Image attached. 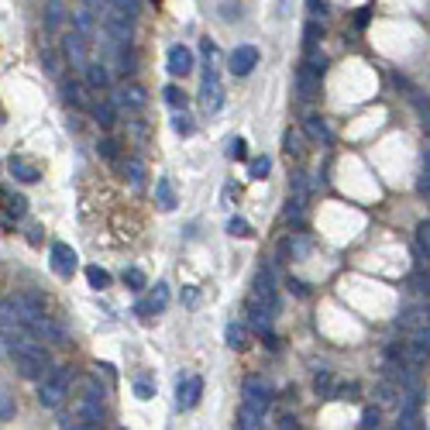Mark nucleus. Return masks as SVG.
<instances>
[{
	"label": "nucleus",
	"mask_w": 430,
	"mask_h": 430,
	"mask_svg": "<svg viewBox=\"0 0 430 430\" xmlns=\"http://www.w3.org/2000/svg\"><path fill=\"white\" fill-rule=\"evenodd\" d=\"M396 427L403 430L424 427V392H403V399L396 406Z\"/></svg>",
	"instance_id": "obj_6"
},
{
	"label": "nucleus",
	"mask_w": 430,
	"mask_h": 430,
	"mask_svg": "<svg viewBox=\"0 0 430 430\" xmlns=\"http://www.w3.org/2000/svg\"><path fill=\"white\" fill-rule=\"evenodd\" d=\"M410 341H416V344H424L430 352V324H420V327H410V331H403Z\"/></svg>",
	"instance_id": "obj_43"
},
{
	"label": "nucleus",
	"mask_w": 430,
	"mask_h": 430,
	"mask_svg": "<svg viewBox=\"0 0 430 430\" xmlns=\"http://www.w3.org/2000/svg\"><path fill=\"white\" fill-rule=\"evenodd\" d=\"M86 279H90L93 290H107V286H111V272L100 269V265H86Z\"/></svg>",
	"instance_id": "obj_39"
},
{
	"label": "nucleus",
	"mask_w": 430,
	"mask_h": 430,
	"mask_svg": "<svg viewBox=\"0 0 430 430\" xmlns=\"http://www.w3.org/2000/svg\"><path fill=\"white\" fill-rule=\"evenodd\" d=\"M0 352H4V334H0Z\"/></svg>",
	"instance_id": "obj_57"
},
{
	"label": "nucleus",
	"mask_w": 430,
	"mask_h": 430,
	"mask_svg": "<svg viewBox=\"0 0 430 430\" xmlns=\"http://www.w3.org/2000/svg\"><path fill=\"white\" fill-rule=\"evenodd\" d=\"M248 300L258 303V307H269V310H279V293H275V279H272V269H262L255 275L252 290H248Z\"/></svg>",
	"instance_id": "obj_7"
},
{
	"label": "nucleus",
	"mask_w": 430,
	"mask_h": 430,
	"mask_svg": "<svg viewBox=\"0 0 430 430\" xmlns=\"http://www.w3.org/2000/svg\"><path fill=\"white\" fill-rule=\"evenodd\" d=\"M399 399H403V389H399L392 379H382V382L375 386V403H379V406H399Z\"/></svg>",
	"instance_id": "obj_25"
},
{
	"label": "nucleus",
	"mask_w": 430,
	"mask_h": 430,
	"mask_svg": "<svg viewBox=\"0 0 430 430\" xmlns=\"http://www.w3.org/2000/svg\"><path fill=\"white\" fill-rule=\"evenodd\" d=\"M255 66H258V48L255 45H237L235 52H231V62H227V69L235 76H248Z\"/></svg>",
	"instance_id": "obj_15"
},
{
	"label": "nucleus",
	"mask_w": 430,
	"mask_h": 430,
	"mask_svg": "<svg viewBox=\"0 0 430 430\" xmlns=\"http://www.w3.org/2000/svg\"><path fill=\"white\" fill-rule=\"evenodd\" d=\"M200 48H203V56H207V59L214 62V56H217V45H214V41L203 39V41H200Z\"/></svg>",
	"instance_id": "obj_53"
},
{
	"label": "nucleus",
	"mask_w": 430,
	"mask_h": 430,
	"mask_svg": "<svg viewBox=\"0 0 430 430\" xmlns=\"http://www.w3.org/2000/svg\"><path fill=\"white\" fill-rule=\"evenodd\" d=\"M424 165H427V169H430V145H427V148H424Z\"/></svg>",
	"instance_id": "obj_55"
},
{
	"label": "nucleus",
	"mask_w": 430,
	"mask_h": 430,
	"mask_svg": "<svg viewBox=\"0 0 430 430\" xmlns=\"http://www.w3.org/2000/svg\"><path fill=\"white\" fill-rule=\"evenodd\" d=\"M100 424H103V389L97 386V379H83L76 399H73V410L62 416V427L93 430Z\"/></svg>",
	"instance_id": "obj_1"
},
{
	"label": "nucleus",
	"mask_w": 430,
	"mask_h": 430,
	"mask_svg": "<svg viewBox=\"0 0 430 430\" xmlns=\"http://www.w3.org/2000/svg\"><path fill=\"white\" fill-rule=\"evenodd\" d=\"M313 389H317V396H334V375H331V369H320V372H317V379H313Z\"/></svg>",
	"instance_id": "obj_40"
},
{
	"label": "nucleus",
	"mask_w": 430,
	"mask_h": 430,
	"mask_svg": "<svg viewBox=\"0 0 430 430\" xmlns=\"http://www.w3.org/2000/svg\"><path fill=\"white\" fill-rule=\"evenodd\" d=\"M90 86H83L79 79H62V100H66V107H73V111H83V107H90V93H86Z\"/></svg>",
	"instance_id": "obj_16"
},
{
	"label": "nucleus",
	"mask_w": 430,
	"mask_h": 430,
	"mask_svg": "<svg viewBox=\"0 0 430 430\" xmlns=\"http://www.w3.org/2000/svg\"><path fill=\"white\" fill-rule=\"evenodd\" d=\"M14 416V399L7 392H0V420H11Z\"/></svg>",
	"instance_id": "obj_50"
},
{
	"label": "nucleus",
	"mask_w": 430,
	"mask_h": 430,
	"mask_svg": "<svg viewBox=\"0 0 430 430\" xmlns=\"http://www.w3.org/2000/svg\"><path fill=\"white\" fill-rule=\"evenodd\" d=\"M173 131H176V135H183V138H190V135L196 131V128H193V118H190L186 111H176V118H173Z\"/></svg>",
	"instance_id": "obj_41"
},
{
	"label": "nucleus",
	"mask_w": 430,
	"mask_h": 430,
	"mask_svg": "<svg viewBox=\"0 0 430 430\" xmlns=\"http://www.w3.org/2000/svg\"><path fill=\"white\" fill-rule=\"evenodd\" d=\"M62 18H66V11H62V0H48V4H45V31H59V28H62Z\"/></svg>",
	"instance_id": "obj_33"
},
{
	"label": "nucleus",
	"mask_w": 430,
	"mask_h": 430,
	"mask_svg": "<svg viewBox=\"0 0 430 430\" xmlns=\"http://www.w3.org/2000/svg\"><path fill=\"white\" fill-rule=\"evenodd\" d=\"M41 66H45V73L48 76H62V56H59V48L56 45H41Z\"/></svg>",
	"instance_id": "obj_31"
},
{
	"label": "nucleus",
	"mask_w": 430,
	"mask_h": 430,
	"mask_svg": "<svg viewBox=\"0 0 430 430\" xmlns=\"http://www.w3.org/2000/svg\"><path fill=\"white\" fill-rule=\"evenodd\" d=\"M200 396H203V379H200V375L179 379V386H176V406L179 410H193L196 403H200Z\"/></svg>",
	"instance_id": "obj_13"
},
{
	"label": "nucleus",
	"mask_w": 430,
	"mask_h": 430,
	"mask_svg": "<svg viewBox=\"0 0 430 430\" xmlns=\"http://www.w3.org/2000/svg\"><path fill=\"white\" fill-rule=\"evenodd\" d=\"M227 235L248 237V235H252V224H248V220H241V217H231V220H227Z\"/></svg>",
	"instance_id": "obj_46"
},
{
	"label": "nucleus",
	"mask_w": 430,
	"mask_h": 430,
	"mask_svg": "<svg viewBox=\"0 0 430 430\" xmlns=\"http://www.w3.org/2000/svg\"><path fill=\"white\" fill-rule=\"evenodd\" d=\"M227 155H231V158H248V145H245L241 138H235V141H231V148H227Z\"/></svg>",
	"instance_id": "obj_51"
},
{
	"label": "nucleus",
	"mask_w": 430,
	"mask_h": 430,
	"mask_svg": "<svg viewBox=\"0 0 430 430\" xmlns=\"http://www.w3.org/2000/svg\"><path fill=\"white\" fill-rule=\"evenodd\" d=\"M107 11H118V14L135 21L138 14H141V0H103V14H107ZM103 14H100V18H103Z\"/></svg>",
	"instance_id": "obj_30"
},
{
	"label": "nucleus",
	"mask_w": 430,
	"mask_h": 430,
	"mask_svg": "<svg viewBox=\"0 0 430 430\" xmlns=\"http://www.w3.org/2000/svg\"><path fill=\"white\" fill-rule=\"evenodd\" d=\"M0 200H4V217H0V224H4V227H11L18 217H24V210H28V200H24L21 193H4Z\"/></svg>",
	"instance_id": "obj_21"
},
{
	"label": "nucleus",
	"mask_w": 430,
	"mask_h": 430,
	"mask_svg": "<svg viewBox=\"0 0 430 430\" xmlns=\"http://www.w3.org/2000/svg\"><path fill=\"white\" fill-rule=\"evenodd\" d=\"M413 103H416V111H420V118H424V128L430 131V103L420 93H413Z\"/></svg>",
	"instance_id": "obj_49"
},
{
	"label": "nucleus",
	"mask_w": 430,
	"mask_h": 430,
	"mask_svg": "<svg viewBox=\"0 0 430 430\" xmlns=\"http://www.w3.org/2000/svg\"><path fill=\"white\" fill-rule=\"evenodd\" d=\"M416 193L424 196V200H430V169H427V165L420 169V179H416Z\"/></svg>",
	"instance_id": "obj_48"
},
{
	"label": "nucleus",
	"mask_w": 430,
	"mask_h": 430,
	"mask_svg": "<svg viewBox=\"0 0 430 430\" xmlns=\"http://www.w3.org/2000/svg\"><path fill=\"white\" fill-rule=\"evenodd\" d=\"M7 348H11V358H14V365H18V372L24 379H41L45 372L52 369V354L31 331L7 341Z\"/></svg>",
	"instance_id": "obj_3"
},
{
	"label": "nucleus",
	"mask_w": 430,
	"mask_h": 430,
	"mask_svg": "<svg viewBox=\"0 0 430 430\" xmlns=\"http://www.w3.org/2000/svg\"><path fill=\"white\" fill-rule=\"evenodd\" d=\"M303 217H307V200H303V196H293V193H290V203H286V220H293V224H303Z\"/></svg>",
	"instance_id": "obj_34"
},
{
	"label": "nucleus",
	"mask_w": 430,
	"mask_h": 430,
	"mask_svg": "<svg viewBox=\"0 0 430 430\" xmlns=\"http://www.w3.org/2000/svg\"><path fill=\"white\" fill-rule=\"evenodd\" d=\"M313 245H310V237H303V235H286L282 241H279V258L282 262H293V258H303V255L310 252Z\"/></svg>",
	"instance_id": "obj_17"
},
{
	"label": "nucleus",
	"mask_w": 430,
	"mask_h": 430,
	"mask_svg": "<svg viewBox=\"0 0 430 430\" xmlns=\"http://www.w3.org/2000/svg\"><path fill=\"white\" fill-rule=\"evenodd\" d=\"M269 169H272V158L269 155H255L252 162H248V176L252 179H265L269 176Z\"/></svg>",
	"instance_id": "obj_38"
},
{
	"label": "nucleus",
	"mask_w": 430,
	"mask_h": 430,
	"mask_svg": "<svg viewBox=\"0 0 430 430\" xmlns=\"http://www.w3.org/2000/svg\"><path fill=\"white\" fill-rule=\"evenodd\" d=\"M354 392H358V386H341V389H337V396H341V399H354Z\"/></svg>",
	"instance_id": "obj_54"
},
{
	"label": "nucleus",
	"mask_w": 430,
	"mask_h": 430,
	"mask_svg": "<svg viewBox=\"0 0 430 430\" xmlns=\"http://www.w3.org/2000/svg\"><path fill=\"white\" fill-rule=\"evenodd\" d=\"M124 179H128V183H131V190H138V193H141V190H145V162H141V158H124Z\"/></svg>",
	"instance_id": "obj_29"
},
{
	"label": "nucleus",
	"mask_w": 430,
	"mask_h": 430,
	"mask_svg": "<svg viewBox=\"0 0 430 430\" xmlns=\"http://www.w3.org/2000/svg\"><path fill=\"white\" fill-rule=\"evenodd\" d=\"M135 392H138V399H152V396H155V389H152L145 379H138L135 382Z\"/></svg>",
	"instance_id": "obj_52"
},
{
	"label": "nucleus",
	"mask_w": 430,
	"mask_h": 430,
	"mask_svg": "<svg viewBox=\"0 0 430 430\" xmlns=\"http://www.w3.org/2000/svg\"><path fill=\"white\" fill-rule=\"evenodd\" d=\"M310 4V11H320V0H307Z\"/></svg>",
	"instance_id": "obj_56"
},
{
	"label": "nucleus",
	"mask_w": 430,
	"mask_h": 430,
	"mask_svg": "<svg viewBox=\"0 0 430 430\" xmlns=\"http://www.w3.org/2000/svg\"><path fill=\"white\" fill-rule=\"evenodd\" d=\"M165 103H169V107H183V111H186V93H183V90H179V86H165Z\"/></svg>",
	"instance_id": "obj_47"
},
{
	"label": "nucleus",
	"mask_w": 430,
	"mask_h": 430,
	"mask_svg": "<svg viewBox=\"0 0 430 430\" xmlns=\"http://www.w3.org/2000/svg\"><path fill=\"white\" fill-rule=\"evenodd\" d=\"M379 424H382V413H379V406H365V410H362V424H358V427L372 430V427H379Z\"/></svg>",
	"instance_id": "obj_44"
},
{
	"label": "nucleus",
	"mask_w": 430,
	"mask_h": 430,
	"mask_svg": "<svg viewBox=\"0 0 430 430\" xmlns=\"http://www.w3.org/2000/svg\"><path fill=\"white\" fill-rule=\"evenodd\" d=\"M114 103H118V107H128V111H141V107L148 103V93H145L138 83H124L118 90V97H114Z\"/></svg>",
	"instance_id": "obj_18"
},
{
	"label": "nucleus",
	"mask_w": 430,
	"mask_h": 430,
	"mask_svg": "<svg viewBox=\"0 0 430 430\" xmlns=\"http://www.w3.org/2000/svg\"><path fill=\"white\" fill-rule=\"evenodd\" d=\"M28 331L35 334L39 341L56 344V348H66V344H69V334H66V327H62V324H56L52 317H45V313H41L39 320H31V324H28Z\"/></svg>",
	"instance_id": "obj_10"
},
{
	"label": "nucleus",
	"mask_w": 430,
	"mask_h": 430,
	"mask_svg": "<svg viewBox=\"0 0 430 430\" xmlns=\"http://www.w3.org/2000/svg\"><path fill=\"white\" fill-rule=\"evenodd\" d=\"M7 169H11V176L21 179V183H39L41 173L35 162H28L24 155H11V162H7Z\"/></svg>",
	"instance_id": "obj_22"
},
{
	"label": "nucleus",
	"mask_w": 430,
	"mask_h": 430,
	"mask_svg": "<svg viewBox=\"0 0 430 430\" xmlns=\"http://www.w3.org/2000/svg\"><path fill=\"white\" fill-rule=\"evenodd\" d=\"M386 358H396V362L413 365V369H424V365L430 362V352L424 348V344H416V341H410V337L403 334V337L386 341Z\"/></svg>",
	"instance_id": "obj_5"
},
{
	"label": "nucleus",
	"mask_w": 430,
	"mask_h": 430,
	"mask_svg": "<svg viewBox=\"0 0 430 430\" xmlns=\"http://www.w3.org/2000/svg\"><path fill=\"white\" fill-rule=\"evenodd\" d=\"M320 39H324L320 24H317V21H310V24L303 28V48H307V52H317V45H320Z\"/></svg>",
	"instance_id": "obj_37"
},
{
	"label": "nucleus",
	"mask_w": 430,
	"mask_h": 430,
	"mask_svg": "<svg viewBox=\"0 0 430 430\" xmlns=\"http://www.w3.org/2000/svg\"><path fill=\"white\" fill-rule=\"evenodd\" d=\"M413 252H416L420 265H430V220H420L416 237H413Z\"/></svg>",
	"instance_id": "obj_24"
},
{
	"label": "nucleus",
	"mask_w": 430,
	"mask_h": 430,
	"mask_svg": "<svg viewBox=\"0 0 430 430\" xmlns=\"http://www.w3.org/2000/svg\"><path fill=\"white\" fill-rule=\"evenodd\" d=\"M155 203H158V210H162V214L176 210L179 196H176V183H173L169 176H162V179L155 183Z\"/></svg>",
	"instance_id": "obj_20"
},
{
	"label": "nucleus",
	"mask_w": 430,
	"mask_h": 430,
	"mask_svg": "<svg viewBox=\"0 0 430 430\" xmlns=\"http://www.w3.org/2000/svg\"><path fill=\"white\" fill-rule=\"evenodd\" d=\"M97 155L103 158V162H118V145H114L111 138H103V141H97Z\"/></svg>",
	"instance_id": "obj_45"
},
{
	"label": "nucleus",
	"mask_w": 430,
	"mask_h": 430,
	"mask_svg": "<svg viewBox=\"0 0 430 430\" xmlns=\"http://www.w3.org/2000/svg\"><path fill=\"white\" fill-rule=\"evenodd\" d=\"M227 344L241 352V348L248 344V327H245V324H227Z\"/></svg>",
	"instance_id": "obj_36"
},
{
	"label": "nucleus",
	"mask_w": 430,
	"mask_h": 430,
	"mask_svg": "<svg viewBox=\"0 0 430 430\" xmlns=\"http://www.w3.org/2000/svg\"><path fill=\"white\" fill-rule=\"evenodd\" d=\"M200 103H203L207 114H217L220 103H224V86H220V79H217L214 66H210V69L203 73V79H200Z\"/></svg>",
	"instance_id": "obj_9"
},
{
	"label": "nucleus",
	"mask_w": 430,
	"mask_h": 430,
	"mask_svg": "<svg viewBox=\"0 0 430 430\" xmlns=\"http://www.w3.org/2000/svg\"><path fill=\"white\" fill-rule=\"evenodd\" d=\"M90 107H93V118H97L100 128H114V103L103 97V93H93V100H90Z\"/></svg>",
	"instance_id": "obj_23"
},
{
	"label": "nucleus",
	"mask_w": 430,
	"mask_h": 430,
	"mask_svg": "<svg viewBox=\"0 0 430 430\" xmlns=\"http://www.w3.org/2000/svg\"><path fill=\"white\" fill-rule=\"evenodd\" d=\"M272 406V389L265 379L248 375L245 386H241V406H237V427L241 430H255L265 427V413Z\"/></svg>",
	"instance_id": "obj_2"
},
{
	"label": "nucleus",
	"mask_w": 430,
	"mask_h": 430,
	"mask_svg": "<svg viewBox=\"0 0 430 430\" xmlns=\"http://www.w3.org/2000/svg\"><path fill=\"white\" fill-rule=\"evenodd\" d=\"M165 307H169V286H165V282H155V286H152V293L145 296V300H138L135 313L152 317V313H162Z\"/></svg>",
	"instance_id": "obj_14"
},
{
	"label": "nucleus",
	"mask_w": 430,
	"mask_h": 430,
	"mask_svg": "<svg viewBox=\"0 0 430 430\" xmlns=\"http://www.w3.org/2000/svg\"><path fill=\"white\" fill-rule=\"evenodd\" d=\"M69 389H73V369L69 365H52L39 382V403L45 410H59L69 399Z\"/></svg>",
	"instance_id": "obj_4"
},
{
	"label": "nucleus",
	"mask_w": 430,
	"mask_h": 430,
	"mask_svg": "<svg viewBox=\"0 0 430 430\" xmlns=\"http://www.w3.org/2000/svg\"><path fill=\"white\" fill-rule=\"evenodd\" d=\"M310 190H313V183L307 173H296L293 179H290V193L293 196H303V200H310Z\"/></svg>",
	"instance_id": "obj_35"
},
{
	"label": "nucleus",
	"mask_w": 430,
	"mask_h": 430,
	"mask_svg": "<svg viewBox=\"0 0 430 430\" xmlns=\"http://www.w3.org/2000/svg\"><path fill=\"white\" fill-rule=\"evenodd\" d=\"M303 128H307V135L313 138V141H331V128H327V121L320 118V114H310V118L303 121Z\"/></svg>",
	"instance_id": "obj_32"
},
{
	"label": "nucleus",
	"mask_w": 430,
	"mask_h": 430,
	"mask_svg": "<svg viewBox=\"0 0 430 430\" xmlns=\"http://www.w3.org/2000/svg\"><path fill=\"white\" fill-rule=\"evenodd\" d=\"M169 73L173 76H190L193 73V52L186 45H173L169 48Z\"/></svg>",
	"instance_id": "obj_19"
},
{
	"label": "nucleus",
	"mask_w": 430,
	"mask_h": 430,
	"mask_svg": "<svg viewBox=\"0 0 430 430\" xmlns=\"http://www.w3.org/2000/svg\"><path fill=\"white\" fill-rule=\"evenodd\" d=\"M86 86H90V90H107V86H111L107 62H90V66H86Z\"/></svg>",
	"instance_id": "obj_27"
},
{
	"label": "nucleus",
	"mask_w": 430,
	"mask_h": 430,
	"mask_svg": "<svg viewBox=\"0 0 430 430\" xmlns=\"http://www.w3.org/2000/svg\"><path fill=\"white\" fill-rule=\"evenodd\" d=\"M62 56L73 62V66H79V69H86L90 66V39L86 35H79L76 28L62 39Z\"/></svg>",
	"instance_id": "obj_11"
},
{
	"label": "nucleus",
	"mask_w": 430,
	"mask_h": 430,
	"mask_svg": "<svg viewBox=\"0 0 430 430\" xmlns=\"http://www.w3.org/2000/svg\"><path fill=\"white\" fill-rule=\"evenodd\" d=\"M52 272L56 275H62V279H73V272H76V265H79V255H76V248H69L66 241H56L52 245Z\"/></svg>",
	"instance_id": "obj_12"
},
{
	"label": "nucleus",
	"mask_w": 430,
	"mask_h": 430,
	"mask_svg": "<svg viewBox=\"0 0 430 430\" xmlns=\"http://www.w3.org/2000/svg\"><path fill=\"white\" fill-rule=\"evenodd\" d=\"M73 28H76L79 35H86V39L90 41H97V21H93V11H90V7H83V11H76V14H73Z\"/></svg>",
	"instance_id": "obj_28"
},
{
	"label": "nucleus",
	"mask_w": 430,
	"mask_h": 430,
	"mask_svg": "<svg viewBox=\"0 0 430 430\" xmlns=\"http://www.w3.org/2000/svg\"><path fill=\"white\" fill-rule=\"evenodd\" d=\"M296 93H300V100H313L317 93H320V69L313 66L310 59H303L300 66H296Z\"/></svg>",
	"instance_id": "obj_8"
},
{
	"label": "nucleus",
	"mask_w": 430,
	"mask_h": 430,
	"mask_svg": "<svg viewBox=\"0 0 430 430\" xmlns=\"http://www.w3.org/2000/svg\"><path fill=\"white\" fill-rule=\"evenodd\" d=\"M121 279H124V286H131V290H145V286H148V279H145L141 269H124Z\"/></svg>",
	"instance_id": "obj_42"
},
{
	"label": "nucleus",
	"mask_w": 430,
	"mask_h": 430,
	"mask_svg": "<svg viewBox=\"0 0 430 430\" xmlns=\"http://www.w3.org/2000/svg\"><path fill=\"white\" fill-rule=\"evenodd\" d=\"M282 152H286V158H290V162H303V158H307V148H303V135H300L296 128H290V131L282 135Z\"/></svg>",
	"instance_id": "obj_26"
}]
</instances>
